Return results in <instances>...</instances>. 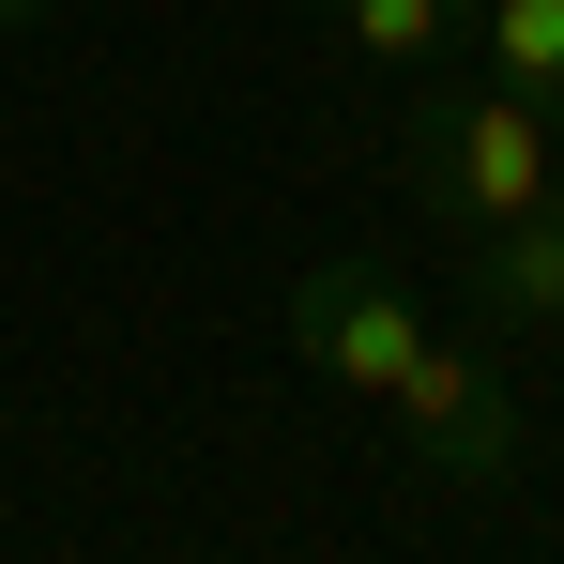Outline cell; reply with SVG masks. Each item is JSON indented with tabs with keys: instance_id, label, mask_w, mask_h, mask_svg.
Segmentation results:
<instances>
[{
	"instance_id": "1",
	"label": "cell",
	"mask_w": 564,
	"mask_h": 564,
	"mask_svg": "<svg viewBox=\"0 0 564 564\" xmlns=\"http://www.w3.org/2000/svg\"><path fill=\"white\" fill-rule=\"evenodd\" d=\"M397 169H412V198L443 229H503V214H534L564 184V122L534 93H412Z\"/></svg>"
},
{
	"instance_id": "2",
	"label": "cell",
	"mask_w": 564,
	"mask_h": 564,
	"mask_svg": "<svg viewBox=\"0 0 564 564\" xmlns=\"http://www.w3.org/2000/svg\"><path fill=\"white\" fill-rule=\"evenodd\" d=\"M290 351L336 381V397H397V367L427 351V305L397 290V260H321L290 290Z\"/></svg>"
},
{
	"instance_id": "3",
	"label": "cell",
	"mask_w": 564,
	"mask_h": 564,
	"mask_svg": "<svg viewBox=\"0 0 564 564\" xmlns=\"http://www.w3.org/2000/svg\"><path fill=\"white\" fill-rule=\"evenodd\" d=\"M397 427H412V458L443 473V488H503L519 473V397L473 367V351H443V336L397 367Z\"/></svg>"
},
{
	"instance_id": "4",
	"label": "cell",
	"mask_w": 564,
	"mask_h": 564,
	"mask_svg": "<svg viewBox=\"0 0 564 564\" xmlns=\"http://www.w3.org/2000/svg\"><path fill=\"white\" fill-rule=\"evenodd\" d=\"M458 290L488 321H564V184L534 214H503V229H458Z\"/></svg>"
},
{
	"instance_id": "5",
	"label": "cell",
	"mask_w": 564,
	"mask_h": 564,
	"mask_svg": "<svg viewBox=\"0 0 564 564\" xmlns=\"http://www.w3.org/2000/svg\"><path fill=\"white\" fill-rule=\"evenodd\" d=\"M473 31H488V77L503 93L564 107V0H473Z\"/></svg>"
},
{
	"instance_id": "6",
	"label": "cell",
	"mask_w": 564,
	"mask_h": 564,
	"mask_svg": "<svg viewBox=\"0 0 564 564\" xmlns=\"http://www.w3.org/2000/svg\"><path fill=\"white\" fill-rule=\"evenodd\" d=\"M336 15H351V46H367V62L427 77V62L458 46V15H473V0H336Z\"/></svg>"
},
{
	"instance_id": "7",
	"label": "cell",
	"mask_w": 564,
	"mask_h": 564,
	"mask_svg": "<svg viewBox=\"0 0 564 564\" xmlns=\"http://www.w3.org/2000/svg\"><path fill=\"white\" fill-rule=\"evenodd\" d=\"M46 15H62V0H0V31H46Z\"/></svg>"
}]
</instances>
